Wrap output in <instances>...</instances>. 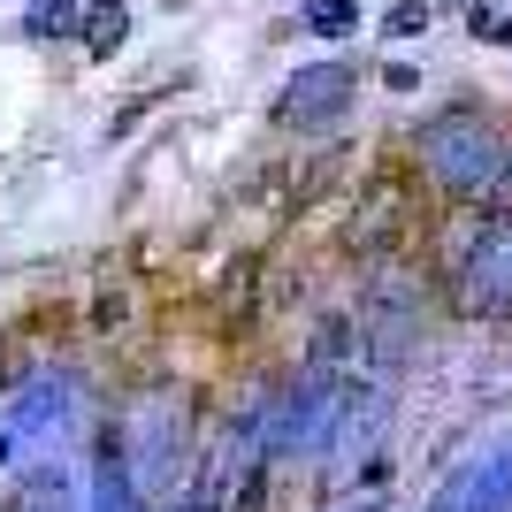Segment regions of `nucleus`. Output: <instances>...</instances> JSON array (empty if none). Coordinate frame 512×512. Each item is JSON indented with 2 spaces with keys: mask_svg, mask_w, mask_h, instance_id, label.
<instances>
[{
  "mask_svg": "<svg viewBox=\"0 0 512 512\" xmlns=\"http://www.w3.org/2000/svg\"><path fill=\"white\" fill-rule=\"evenodd\" d=\"M413 153H421V169L436 176L451 199H497L505 161H512V130L497 123L490 107H444V115L421 123Z\"/></svg>",
  "mask_w": 512,
  "mask_h": 512,
  "instance_id": "nucleus-1",
  "label": "nucleus"
},
{
  "mask_svg": "<svg viewBox=\"0 0 512 512\" xmlns=\"http://www.w3.org/2000/svg\"><path fill=\"white\" fill-rule=\"evenodd\" d=\"M115 451H123L130 482L146 490V505L161 490H176L192 474V398L184 390H138L115 428Z\"/></svg>",
  "mask_w": 512,
  "mask_h": 512,
  "instance_id": "nucleus-2",
  "label": "nucleus"
},
{
  "mask_svg": "<svg viewBox=\"0 0 512 512\" xmlns=\"http://www.w3.org/2000/svg\"><path fill=\"white\" fill-rule=\"evenodd\" d=\"M337 390H344V367H306L283 398H268V459H299V451L329 444Z\"/></svg>",
  "mask_w": 512,
  "mask_h": 512,
  "instance_id": "nucleus-3",
  "label": "nucleus"
},
{
  "mask_svg": "<svg viewBox=\"0 0 512 512\" xmlns=\"http://www.w3.org/2000/svg\"><path fill=\"white\" fill-rule=\"evenodd\" d=\"M352 92H360V69L352 62H306L283 77L276 92V123L283 130H329L352 115Z\"/></svg>",
  "mask_w": 512,
  "mask_h": 512,
  "instance_id": "nucleus-4",
  "label": "nucleus"
},
{
  "mask_svg": "<svg viewBox=\"0 0 512 512\" xmlns=\"http://www.w3.org/2000/svg\"><path fill=\"white\" fill-rule=\"evenodd\" d=\"M77 413H85L77 367H39V375H23L16 406H8V428H16V436H39V444H62Z\"/></svg>",
  "mask_w": 512,
  "mask_h": 512,
  "instance_id": "nucleus-5",
  "label": "nucleus"
},
{
  "mask_svg": "<svg viewBox=\"0 0 512 512\" xmlns=\"http://www.w3.org/2000/svg\"><path fill=\"white\" fill-rule=\"evenodd\" d=\"M428 512H512V428L482 459H467V467L451 474L444 490L428 497Z\"/></svg>",
  "mask_w": 512,
  "mask_h": 512,
  "instance_id": "nucleus-6",
  "label": "nucleus"
},
{
  "mask_svg": "<svg viewBox=\"0 0 512 512\" xmlns=\"http://www.w3.org/2000/svg\"><path fill=\"white\" fill-rule=\"evenodd\" d=\"M383 428H390V398H383V383H352L344 375V390H337V421H329V459H375L383 451Z\"/></svg>",
  "mask_w": 512,
  "mask_h": 512,
  "instance_id": "nucleus-7",
  "label": "nucleus"
},
{
  "mask_svg": "<svg viewBox=\"0 0 512 512\" xmlns=\"http://www.w3.org/2000/svg\"><path fill=\"white\" fill-rule=\"evenodd\" d=\"M85 512H146V490L130 482L115 436H100V451H92V467H85Z\"/></svg>",
  "mask_w": 512,
  "mask_h": 512,
  "instance_id": "nucleus-8",
  "label": "nucleus"
},
{
  "mask_svg": "<svg viewBox=\"0 0 512 512\" xmlns=\"http://www.w3.org/2000/svg\"><path fill=\"white\" fill-rule=\"evenodd\" d=\"M23 512H85V482H77L62 459H39L31 490H23Z\"/></svg>",
  "mask_w": 512,
  "mask_h": 512,
  "instance_id": "nucleus-9",
  "label": "nucleus"
},
{
  "mask_svg": "<svg viewBox=\"0 0 512 512\" xmlns=\"http://www.w3.org/2000/svg\"><path fill=\"white\" fill-rule=\"evenodd\" d=\"M77 39H85V54H92V62L123 54V39H130V8H123V0H92V8H85V23H77Z\"/></svg>",
  "mask_w": 512,
  "mask_h": 512,
  "instance_id": "nucleus-10",
  "label": "nucleus"
},
{
  "mask_svg": "<svg viewBox=\"0 0 512 512\" xmlns=\"http://www.w3.org/2000/svg\"><path fill=\"white\" fill-rule=\"evenodd\" d=\"M360 214H367V222H352V245H360V253H375V245H383V237L398 230V184L383 176V184H375V192L360 199Z\"/></svg>",
  "mask_w": 512,
  "mask_h": 512,
  "instance_id": "nucleus-11",
  "label": "nucleus"
},
{
  "mask_svg": "<svg viewBox=\"0 0 512 512\" xmlns=\"http://www.w3.org/2000/svg\"><path fill=\"white\" fill-rule=\"evenodd\" d=\"M299 31H314V39H352V31H360V0H306Z\"/></svg>",
  "mask_w": 512,
  "mask_h": 512,
  "instance_id": "nucleus-12",
  "label": "nucleus"
},
{
  "mask_svg": "<svg viewBox=\"0 0 512 512\" xmlns=\"http://www.w3.org/2000/svg\"><path fill=\"white\" fill-rule=\"evenodd\" d=\"M77 8H69V0H31V16H23V31H31V39H77Z\"/></svg>",
  "mask_w": 512,
  "mask_h": 512,
  "instance_id": "nucleus-13",
  "label": "nucleus"
},
{
  "mask_svg": "<svg viewBox=\"0 0 512 512\" xmlns=\"http://www.w3.org/2000/svg\"><path fill=\"white\" fill-rule=\"evenodd\" d=\"M467 31L482 46H512V8H490V0H474L467 8Z\"/></svg>",
  "mask_w": 512,
  "mask_h": 512,
  "instance_id": "nucleus-14",
  "label": "nucleus"
},
{
  "mask_svg": "<svg viewBox=\"0 0 512 512\" xmlns=\"http://www.w3.org/2000/svg\"><path fill=\"white\" fill-rule=\"evenodd\" d=\"M421 31H428V0H398L383 16V39H421Z\"/></svg>",
  "mask_w": 512,
  "mask_h": 512,
  "instance_id": "nucleus-15",
  "label": "nucleus"
},
{
  "mask_svg": "<svg viewBox=\"0 0 512 512\" xmlns=\"http://www.w3.org/2000/svg\"><path fill=\"white\" fill-rule=\"evenodd\" d=\"M153 100H161V92H138L130 107H115V123H107V138H130V130H138V115H146Z\"/></svg>",
  "mask_w": 512,
  "mask_h": 512,
  "instance_id": "nucleus-16",
  "label": "nucleus"
},
{
  "mask_svg": "<svg viewBox=\"0 0 512 512\" xmlns=\"http://www.w3.org/2000/svg\"><path fill=\"white\" fill-rule=\"evenodd\" d=\"M383 85H390V92H421V69H413V62H390Z\"/></svg>",
  "mask_w": 512,
  "mask_h": 512,
  "instance_id": "nucleus-17",
  "label": "nucleus"
},
{
  "mask_svg": "<svg viewBox=\"0 0 512 512\" xmlns=\"http://www.w3.org/2000/svg\"><path fill=\"white\" fill-rule=\"evenodd\" d=\"M497 199H505V207H512V161H505V184H497Z\"/></svg>",
  "mask_w": 512,
  "mask_h": 512,
  "instance_id": "nucleus-18",
  "label": "nucleus"
},
{
  "mask_svg": "<svg viewBox=\"0 0 512 512\" xmlns=\"http://www.w3.org/2000/svg\"><path fill=\"white\" fill-rule=\"evenodd\" d=\"M8 444H16V428H8V421H0V459H8Z\"/></svg>",
  "mask_w": 512,
  "mask_h": 512,
  "instance_id": "nucleus-19",
  "label": "nucleus"
},
{
  "mask_svg": "<svg viewBox=\"0 0 512 512\" xmlns=\"http://www.w3.org/2000/svg\"><path fill=\"white\" fill-rule=\"evenodd\" d=\"M344 512H383V505H344Z\"/></svg>",
  "mask_w": 512,
  "mask_h": 512,
  "instance_id": "nucleus-20",
  "label": "nucleus"
},
{
  "mask_svg": "<svg viewBox=\"0 0 512 512\" xmlns=\"http://www.w3.org/2000/svg\"><path fill=\"white\" fill-rule=\"evenodd\" d=\"M176 512H199V505H192V497H184V505H176Z\"/></svg>",
  "mask_w": 512,
  "mask_h": 512,
  "instance_id": "nucleus-21",
  "label": "nucleus"
}]
</instances>
